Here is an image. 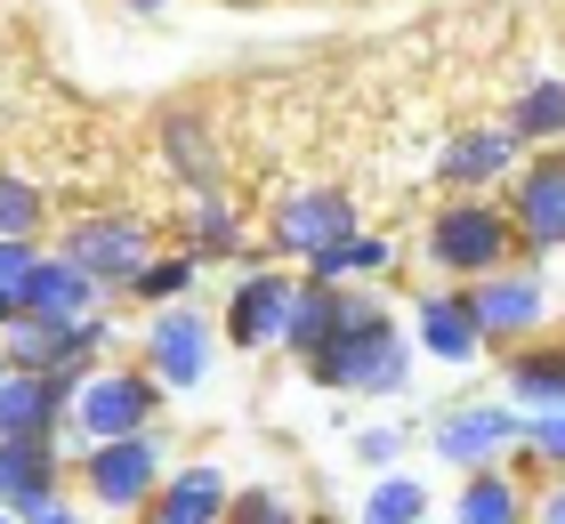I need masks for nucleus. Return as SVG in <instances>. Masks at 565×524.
<instances>
[{
  "label": "nucleus",
  "instance_id": "1",
  "mask_svg": "<svg viewBox=\"0 0 565 524\" xmlns=\"http://www.w3.org/2000/svg\"><path fill=\"white\" fill-rule=\"evenodd\" d=\"M307 372L340 396H396L413 379V347H404L396 314L372 291H340V314H331V339L307 355Z\"/></svg>",
  "mask_w": 565,
  "mask_h": 524
},
{
  "label": "nucleus",
  "instance_id": "2",
  "mask_svg": "<svg viewBox=\"0 0 565 524\" xmlns=\"http://www.w3.org/2000/svg\"><path fill=\"white\" fill-rule=\"evenodd\" d=\"M428 258H436L445 275L477 282V275H493V267H509V258H518V226H509L501 202L460 194V202H445V210L428 218Z\"/></svg>",
  "mask_w": 565,
  "mask_h": 524
},
{
  "label": "nucleus",
  "instance_id": "3",
  "mask_svg": "<svg viewBox=\"0 0 565 524\" xmlns=\"http://www.w3.org/2000/svg\"><path fill=\"white\" fill-rule=\"evenodd\" d=\"M82 275H97V291H130L138 282V267L153 258V226L146 218H130V210H89V218H73L65 226V243H57Z\"/></svg>",
  "mask_w": 565,
  "mask_h": 524
},
{
  "label": "nucleus",
  "instance_id": "4",
  "mask_svg": "<svg viewBox=\"0 0 565 524\" xmlns=\"http://www.w3.org/2000/svg\"><path fill=\"white\" fill-rule=\"evenodd\" d=\"M153 411H162V387H153L146 372H114V363H89V372L73 379V404H65V419L89 443L138 436V428H153Z\"/></svg>",
  "mask_w": 565,
  "mask_h": 524
},
{
  "label": "nucleus",
  "instance_id": "5",
  "mask_svg": "<svg viewBox=\"0 0 565 524\" xmlns=\"http://www.w3.org/2000/svg\"><path fill=\"white\" fill-rule=\"evenodd\" d=\"M153 484H162V436H153V428L106 436V443H89V452H82V492H89V509H106V516L146 509Z\"/></svg>",
  "mask_w": 565,
  "mask_h": 524
},
{
  "label": "nucleus",
  "instance_id": "6",
  "mask_svg": "<svg viewBox=\"0 0 565 524\" xmlns=\"http://www.w3.org/2000/svg\"><path fill=\"white\" fill-rule=\"evenodd\" d=\"M509 226H518V250L533 258L565 250V146L509 170Z\"/></svg>",
  "mask_w": 565,
  "mask_h": 524
},
{
  "label": "nucleus",
  "instance_id": "7",
  "mask_svg": "<svg viewBox=\"0 0 565 524\" xmlns=\"http://www.w3.org/2000/svg\"><path fill=\"white\" fill-rule=\"evenodd\" d=\"M518 443H525L518 404H452V411H436V428H428V452L452 460V468H493L501 452H518Z\"/></svg>",
  "mask_w": 565,
  "mask_h": 524
},
{
  "label": "nucleus",
  "instance_id": "8",
  "mask_svg": "<svg viewBox=\"0 0 565 524\" xmlns=\"http://www.w3.org/2000/svg\"><path fill=\"white\" fill-rule=\"evenodd\" d=\"M211 323L178 299V307H153V323H146V379L153 387H202L211 379Z\"/></svg>",
  "mask_w": 565,
  "mask_h": 524
},
{
  "label": "nucleus",
  "instance_id": "9",
  "mask_svg": "<svg viewBox=\"0 0 565 524\" xmlns=\"http://www.w3.org/2000/svg\"><path fill=\"white\" fill-rule=\"evenodd\" d=\"M469 314H477V331L484 339H533L550 323V291H542V275L533 267H493V275H477V291H469Z\"/></svg>",
  "mask_w": 565,
  "mask_h": 524
},
{
  "label": "nucleus",
  "instance_id": "10",
  "mask_svg": "<svg viewBox=\"0 0 565 524\" xmlns=\"http://www.w3.org/2000/svg\"><path fill=\"white\" fill-rule=\"evenodd\" d=\"M348 226H355V202L340 186H291V194L275 202V218H267V243L291 250L299 267H307V258H316L323 243H340Z\"/></svg>",
  "mask_w": 565,
  "mask_h": 524
},
{
  "label": "nucleus",
  "instance_id": "11",
  "mask_svg": "<svg viewBox=\"0 0 565 524\" xmlns=\"http://www.w3.org/2000/svg\"><path fill=\"white\" fill-rule=\"evenodd\" d=\"M17 314H49V323H82V314H106L97 275H82L65 250H41L33 275L17 282Z\"/></svg>",
  "mask_w": 565,
  "mask_h": 524
},
{
  "label": "nucleus",
  "instance_id": "12",
  "mask_svg": "<svg viewBox=\"0 0 565 524\" xmlns=\"http://www.w3.org/2000/svg\"><path fill=\"white\" fill-rule=\"evenodd\" d=\"M291 291L299 282L282 267H259L235 282V299H226V339L235 347H282V323H291Z\"/></svg>",
  "mask_w": 565,
  "mask_h": 524
},
{
  "label": "nucleus",
  "instance_id": "13",
  "mask_svg": "<svg viewBox=\"0 0 565 524\" xmlns=\"http://www.w3.org/2000/svg\"><path fill=\"white\" fill-rule=\"evenodd\" d=\"M65 404H73L65 372H24V363H9V379H0V436H57Z\"/></svg>",
  "mask_w": 565,
  "mask_h": 524
},
{
  "label": "nucleus",
  "instance_id": "14",
  "mask_svg": "<svg viewBox=\"0 0 565 524\" xmlns=\"http://www.w3.org/2000/svg\"><path fill=\"white\" fill-rule=\"evenodd\" d=\"M525 162V138L509 121H477V129H460V138L445 146V186H501L509 170Z\"/></svg>",
  "mask_w": 565,
  "mask_h": 524
},
{
  "label": "nucleus",
  "instance_id": "15",
  "mask_svg": "<svg viewBox=\"0 0 565 524\" xmlns=\"http://www.w3.org/2000/svg\"><path fill=\"white\" fill-rule=\"evenodd\" d=\"M413 347H428L436 363H469L484 347V331H477V314H469V291H428L413 307Z\"/></svg>",
  "mask_w": 565,
  "mask_h": 524
},
{
  "label": "nucleus",
  "instance_id": "16",
  "mask_svg": "<svg viewBox=\"0 0 565 524\" xmlns=\"http://www.w3.org/2000/svg\"><path fill=\"white\" fill-rule=\"evenodd\" d=\"M138 516L146 524H218L226 516V477L211 460H194V468H178L170 484H153V501Z\"/></svg>",
  "mask_w": 565,
  "mask_h": 524
},
{
  "label": "nucleus",
  "instance_id": "17",
  "mask_svg": "<svg viewBox=\"0 0 565 524\" xmlns=\"http://www.w3.org/2000/svg\"><path fill=\"white\" fill-rule=\"evenodd\" d=\"M388 267H396V243H388V234H364V226H348L340 243H323L316 258H307V275H316V282H372Z\"/></svg>",
  "mask_w": 565,
  "mask_h": 524
},
{
  "label": "nucleus",
  "instance_id": "18",
  "mask_svg": "<svg viewBox=\"0 0 565 524\" xmlns=\"http://www.w3.org/2000/svg\"><path fill=\"white\" fill-rule=\"evenodd\" d=\"M41 492H57V452H49V436H0V509L41 501Z\"/></svg>",
  "mask_w": 565,
  "mask_h": 524
},
{
  "label": "nucleus",
  "instance_id": "19",
  "mask_svg": "<svg viewBox=\"0 0 565 524\" xmlns=\"http://www.w3.org/2000/svg\"><path fill=\"white\" fill-rule=\"evenodd\" d=\"M452 524H525V492L518 477L493 460V468H469V484H460L452 501Z\"/></svg>",
  "mask_w": 565,
  "mask_h": 524
},
{
  "label": "nucleus",
  "instance_id": "20",
  "mask_svg": "<svg viewBox=\"0 0 565 524\" xmlns=\"http://www.w3.org/2000/svg\"><path fill=\"white\" fill-rule=\"evenodd\" d=\"M509 129H518L525 146H565V73H542L533 89H518Z\"/></svg>",
  "mask_w": 565,
  "mask_h": 524
},
{
  "label": "nucleus",
  "instance_id": "21",
  "mask_svg": "<svg viewBox=\"0 0 565 524\" xmlns=\"http://www.w3.org/2000/svg\"><path fill=\"white\" fill-rule=\"evenodd\" d=\"M509 404H518V411L565 404V347H533V355L509 363Z\"/></svg>",
  "mask_w": 565,
  "mask_h": 524
},
{
  "label": "nucleus",
  "instance_id": "22",
  "mask_svg": "<svg viewBox=\"0 0 565 524\" xmlns=\"http://www.w3.org/2000/svg\"><path fill=\"white\" fill-rule=\"evenodd\" d=\"M331 314H340V282H316V275H307L299 291H291V323H282V347L316 355L323 339H331Z\"/></svg>",
  "mask_w": 565,
  "mask_h": 524
},
{
  "label": "nucleus",
  "instance_id": "23",
  "mask_svg": "<svg viewBox=\"0 0 565 524\" xmlns=\"http://www.w3.org/2000/svg\"><path fill=\"white\" fill-rule=\"evenodd\" d=\"M420 516H428V484L380 468V484L364 492V516H355V524H420Z\"/></svg>",
  "mask_w": 565,
  "mask_h": 524
},
{
  "label": "nucleus",
  "instance_id": "24",
  "mask_svg": "<svg viewBox=\"0 0 565 524\" xmlns=\"http://www.w3.org/2000/svg\"><path fill=\"white\" fill-rule=\"evenodd\" d=\"M194 275H202V258H194V250H178V258H170V250H153L146 267H138L130 291H138V299H153V307H178V299L194 291Z\"/></svg>",
  "mask_w": 565,
  "mask_h": 524
},
{
  "label": "nucleus",
  "instance_id": "25",
  "mask_svg": "<svg viewBox=\"0 0 565 524\" xmlns=\"http://www.w3.org/2000/svg\"><path fill=\"white\" fill-rule=\"evenodd\" d=\"M235 250H243V218H235V202L194 194V258H235Z\"/></svg>",
  "mask_w": 565,
  "mask_h": 524
},
{
  "label": "nucleus",
  "instance_id": "26",
  "mask_svg": "<svg viewBox=\"0 0 565 524\" xmlns=\"http://www.w3.org/2000/svg\"><path fill=\"white\" fill-rule=\"evenodd\" d=\"M49 218V194L33 186V178H17V170H0V234H17V243H33Z\"/></svg>",
  "mask_w": 565,
  "mask_h": 524
},
{
  "label": "nucleus",
  "instance_id": "27",
  "mask_svg": "<svg viewBox=\"0 0 565 524\" xmlns=\"http://www.w3.org/2000/svg\"><path fill=\"white\" fill-rule=\"evenodd\" d=\"M218 524H299V509L282 501V492H226Z\"/></svg>",
  "mask_w": 565,
  "mask_h": 524
},
{
  "label": "nucleus",
  "instance_id": "28",
  "mask_svg": "<svg viewBox=\"0 0 565 524\" xmlns=\"http://www.w3.org/2000/svg\"><path fill=\"white\" fill-rule=\"evenodd\" d=\"M525 452H542L550 468H565V404H550V411H525Z\"/></svg>",
  "mask_w": 565,
  "mask_h": 524
},
{
  "label": "nucleus",
  "instance_id": "29",
  "mask_svg": "<svg viewBox=\"0 0 565 524\" xmlns=\"http://www.w3.org/2000/svg\"><path fill=\"white\" fill-rule=\"evenodd\" d=\"M9 516H17V524H89L82 509H73V501H65V492H41V501H17Z\"/></svg>",
  "mask_w": 565,
  "mask_h": 524
},
{
  "label": "nucleus",
  "instance_id": "30",
  "mask_svg": "<svg viewBox=\"0 0 565 524\" xmlns=\"http://www.w3.org/2000/svg\"><path fill=\"white\" fill-rule=\"evenodd\" d=\"M355 460H364V468H396L404 460V436L396 428H364V436H355Z\"/></svg>",
  "mask_w": 565,
  "mask_h": 524
},
{
  "label": "nucleus",
  "instance_id": "31",
  "mask_svg": "<svg viewBox=\"0 0 565 524\" xmlns=\"http://www.w3.org/2000/svg\"><path fill=\"white\" fill-rule=\"evenodd\" d=\"M33 258H41L33 243H17V234H0V291H9V299H17V282L33 275Z\"/></svg>",
  "mask_w": 565,
  "mask_h": 524
},
{
  "label": "nucleus",
  "instance_id": "32",
  "mask_svg": "<svg viewBox=\"0 0 565 524\" xmlns=\"http://www.w3.org/2000/svg\"><path fill=\"white\" fill-rule=\"evenodd\" d=\"M533 524H565V477L542 492V509H533Z\"/></svg>",
  "mask_w": 565,
  "mask_h": 524
},
{
  "label": "nucleus",
  "instance_id": "33",
  "mask_svg": "<svg viewBox=\"0 0 565 524\" xmlns=\"http://www.w3.org/2000/svg\"><path fill=\"white\" fill-rule=\"evenodd\" d=\"M130 9H170V0H130Z\"/></svg>",
  "mask_w": 565,
  "mask_h": 524
},
{
  "label": "nucleus",
  "instance_id": "34",
  "mask_svg": "<svg viewBox=\"0 0 565 524\" xmlns=\"http://www.w3.org/2000/svg\"><path fill=\"white\" fill-rule=\"evenodd\" d=\"M0 379H9V347H0Z\"/></svg>",
  "mask_w": 565,
  "mask_h": 524
},
{
  "label": "nucleus",
  "instance_id": "35",
  "mask_svg": "<svg viewBox=\"0 0 565 524\" xmlns=\"http://www.w3.org/2000/svg\"><path fill=\"white\" fill-rule=\"evenodd\" d=\"M0 524H17V516H9V509H0Z\"/></svg>",
  "mask_w": 565,
  "mask_h": 524
},
{
  "label": "nucleus",
  "instance_id": "36",
  "mask_svg": "<svg viewBox=\"0 0 565 524\" xmlns=\"http://www.w3.org/2000/svg\"><path fill=\"white\" fill-rule=\"evenodd\" d=\"M420 524H428V516H420Z\"/></svg>",
  "mask_w": 565,
  "mask_h": 524
}]
</instances>
